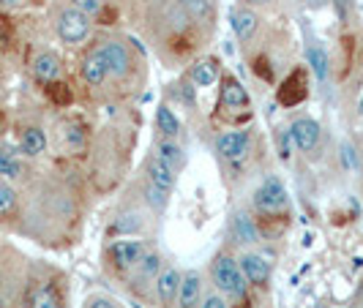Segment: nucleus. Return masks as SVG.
Returning a JSON list of instances; mask_svg holds the SVG:
<instances>
[{"label": "nucleus", "mask_w": 363, "mask_h": 308, "mask_svg": "<svg viewBox=\"0 0 363 308\" xmlns=\"http://www.w3.org/2000/svg\"><path fill=\"white\" fill-rule=\"evenodd\" d=\"M156 126L164 134V139H175L181 134V120L175 118V112L167 107V104L159 107V112H156Z\"/></svg>", "instance_id": "24"}, {"label": "nucleus", "mask_w": 363, "mask_h": 308, "mask_svg": "<svg viewBox=\"0 0 363 308\" xmlns=\"http://www.w3.org/2000/svg\"><path fill=\"white\" fill-rule=\"evenodd\" d=\"M28 0H0V6H6V8H19V6H25Z\"/></svg>", "instance_id": "34"}, {"label": "nucleus", "mask_w": 363, "mask_h": 308, "mask_svg": "<svg viewBox=\"0 0 363 308\" xmlns=\"http://www.w3.org/2000/svg\"><path fill=\"white\" fill-rule=\"evenodd\" d=\"M230 25H233V33H235L238 41H249L259 28V19L252 8L235 6V8H230Z\"/></svg>", "instance_id": "13"}, {"label": "nucleus", "mask_w": 363, "mask_h": 308, "mask_svg": "<svg viewBox=\"0 0 363 308\" xmlns=\"http://www.w3.org/2000/svg\"><path fill=\"white\" fill-rule=\"evenodd\" d=\"M0 128H3V115H0Z\"/></svg>", "instance_id": "38"}, {"label": "nucleus", "mask_w": 363, "mask_h": 308, "mask_svg": "<svg viewBox=\"0 0 363 308\" xmlns=\"http://www.w3.org/2000/svg\"><path fill=\"white\" fill-rule=\"evenodd\" d=\"M60 69H63V63L55 52H38L33 60V74L41 82H55L60 76Z\"/></svg>", "instance_id": "18"}, {"label": "nucleus", "mask_w": 363, "mask_h": 308, "mask_svg": "<svg viewBox=\"0 0 363 308\" xmlns=\"http://www.w3.org/2000/svg\"><path fill=\"white\" fill-rule=\"evenodd\" d=\"M19 210L17 191L9 186L6 178H0V218H14Z\"/></svg>", "instance_id": "26"}, {"label": "nucleus", "mask_w": 363, "mask_h": 308, "mask_svg": "<svg viewBox=\"0 0 363 308\" xmlns=\"http://www.w3.org/2000/svg\"><path fill=\"white\" fill-rule=\"evenodd\" d=\"M330 3L336 6V14H339L342 22H347V19L352 17V11H355V0H330Z\"/></svg>", "instance_id": "30"}, {"label": "nucleus", "mask_w": 363, "mask_h": 308, "mask_svg": "<svg viewBox=\"0 0 363 308\" xmlns=\"http://www.w3.org/2000/svg\"><path fill=\"white\" fill-rule=\"evenodd\" d=\"M328 3H330V0H306L309 8H323V6H328Z\"/></svg>", "instance_id": "35"}, {"label": "nucleus", "mask_w": 363, "mask_h": 308, "mask_svg": "<svg viewBox=\"0 0 363 308\" xmlns=\"http://www.w3.org/2000/svg\"><path fill=\"white\" fill-rule=\"evenodd\" d=\"M147 254V246L143 240H134V237H123V240H115L107 249L109 262L118 268V270H131L140 265V259Z\"/></svg>", "instance_id": "4"}, {"label": "nucleus", "mask_w": 363, "mask_h": 308, "mask_svg": "<svg viewBox=\"0 0 363 308\" xmlns=\"http://www.w3.org/2000/svg\"><path fill=\"white\" fill-rule=\"evenodd\" d=\"M99 55L107 63L109 76H126L131 72V55H128L126 44H121V41H104L99 47Z\"/></svg>", "instance_id": "9"}, {"label": "nucleus", "mask_w": 363, "mask_h": 308, "mask_svg": "<svg viewBox=\"0 0 363 308\" xmlns=\"http://www.w3.org/2000/svg\"><path fill=\"white\" fill-rule=\"evenodd\" d=\"M287 137H290V142L301 153H314L317 147H320V137H323V128L317 120H311V118H295L290 123V131H287Z\"/></svg>", "instance_id": "6"}, {"label": "nucleus", "mask_w": 363, "mask_h": 308, "mask_svg": "<svg viewBox=\"0 0 363 308\" xmlns=\"http://www.w3.org/2000/svg\"><path fill=\"white\" fill-rule=\"evenodd\" d=\"M200 303H202V275L197 270L183 273L175 308H200Z\"/></svg>", "instance_id": "11"}, {"label": "nucleus", "mask_w": 363, "mask_h": 308, "mask_svg": "<svg viewBox=\"0 0 363 308\" xmlns=\"http://www.w3.org/2000/svg\"><path fill=\"white\" fill-rule=\"evenodd\" d=\"M88 308H118L109 297H101V295H96V297H91L88 300Z\"/></svg>", "instance_id": "33"}, {"label": "nucleus", "mask_w": 363, "mask_h": 308, "mask_svg": "<svg viewBox=\"0 0 363 308\" xmlns=\"http://www.w3.org/2000/svg\"><path fill=\"white\" fill-rule=\"evenodd\" d=\"M145 175H147V183L159 186V188H164V191H172V186H175V169H172L169 164H164L159 156L147 159Z\"/></svg>", "instance_id": "15"}, {"label": "nucleus", "mask_w": 363, "mask_h": 308, "mask_svg": "<svg viewBox=\"0 0 363 308\" xmlns=\"http://www.w3.org/2000/svg\"><path fill=\"white\" fill-rule=\"evenodd\" d=\"M156 156H159L164 164H169L175 172H178V169H183V164H186V153H183V147L175 145L172 139H162V142H159V147H156Z\"/></svg>", "instance_id": "23"}, {"label": "nucleus", "mask_w": 363, "mask_h": 308, "mask_svg": "<svg viewBox=\"0 0 363 308\" xmlns=\"http://www.w3.org/2000/svg\"><path fill=\"white\" fill-rule=\"evenodd\" d=\"M109 76V69L107 63H104V57L99 55V50H93L82 57V79L93 85V88H99V85H104Z\"/></svg>", "instance_id": "14"}, {"label": "nucleus", "mask_w": 363, "mask_h": 308, "mask_svg": "<svg viewBox=\"0 0 363 308\" xmlns=\"http://www.w3.org/2000/svg\"><path fill=\"white\" fill-rule=\"evenodd\" d=\"M200 308H230V306H227V300L221 295H208V297H202Z\"/></svg>", "instance_id": "32"}, {"label": "nucleus", "mask_w": 363, "mask_h": 308, "mask_svg": "<svg viewBox=\"0 0 363 308\" xmlns=\"http://www.w3.org/2000/svg\"><path fill=\"white\" fill-rule=\"evenodd\" d=\"M246 3H255V6H268V3H273V0H246Z\"/></svg>", "instance_id": "36"}, {"label": "nucleus", "mask_w": 363, "mask_h": 308, "mask_svg": "<svg viewBox=\"0 0 363 308\" xmlns=\"http://www.w3.org/2000/svg\"><path fill=\"white\" fill-rule=\"evenodd\" d=\"M50 96H52L57 104H69V101H72V93L66 91V85H60V82H57V85L50 82Z\"/></svg>", "instance_id": "31"}, {"label": "nucleus", "mask_w": 363, "mask_h": 308, "mask_svg": "<svg viewBox=\"0 0 363 308\" xmlns=\"http://www.w3.org/2000/svg\"><path fill=\"white\" fill-rule=\"evenodd\" d=\"M22 172H25V166H22V161L17 159V153L0 147V178L17 181V178H22Z\"/></svg>", "instance_id": "25"}, {"label": "nucleus", "mask_w": 363, "mask_h": 308, "mask_svg": "<svg viewBox=\"0 0 363 308\" xmlns=\"http://www.w3.org/2000/svg\"><path fill=\"white\" fill-rule=\"evenodd\" d=\"M233 235L240 243H257L259 240V229H257L255 218L249 216V213H235V218H233Z\"/></svg>", "instance_id": "21"}, {"label": "nucleus", "mask_w": 363, "mask_h": 308, "mask_svg": "<svg viewBox=\"0 0 363 308\" xmlns=\"http://www.w3.org/2000/svg\"><path fill=\"white\" fill-rule=\"evenodd\" d=\"M252 98L246 88L238 82L235 76H224L221 79V96H218V107L221 109H249Z\"/></svg>", "instance_id": "12"}, {"label": "nucleus", "mask_w": 363, "mask_h": 308, "mask_svg": "<svg viewBox=\"0 0 363 308\" xmlns=\"http://www.w3.org/2000/svg\"><path fill=\"white\" fill-rule=\"evenodd\" d=\"M249 147H252V137H249V131H243V128L224 131V134L216 139V150L221 153V159H224V161H230V164L246 161Z\"/></svg>", "instance_id": "5"}, {"label": "nucleus", "mask_w": 363, "mask_h": 308, "mask_svg": "<svg viewBox=\"0 0 363 308\" xmlns=\"http://www.w3.org/2000/svg\"><path fill=\"white\" fill-rule=\"evenodd\" d=\"M290 207V197L287 188L279 178H268L259 188L255 191V210L262 216H281Z\"/></svg>", "instance_id": "3"}, {"label": "nucleus", "mask_w": 363, "mask_h": 308, "mask_svg": "<svg viewBox=\"0 0 363 308\" xmlns=\"http://www.w3.org/2000/svg\"><path fill=\"white\" fill-rule=\"evenodd\" d=\"M211 275H213V284L221 295H227L230 300H238V303H246V292H249V284L240 273V265L233 254H218L213 259V268H211Z\"/></svg>", "instance_id": "1"}, {"label": "nucleus", "mask_w": 363, "mask_h": 308, "mask_svg": "<svg viewBox=\"0 0 363 308\" xmlns=\"http://www.w3.org/2000/svg\"><path fill=\"white\" fill-rule=\"evenodd\" d=\"M169 191H164V188H159V186H153V183H147L145 186V202L156 210V213H162L164 207H167V202H169V197H167Z\"/></svg>", "instance_id": "28"}, {"label": "nucleus", "mask_w": 363, "mask_h": 308, "mask_svg": "<svg viewBox=\"0 0 363 308\" xmlns=\"http://www.w3.org/2000/svg\"><path fill=\"white\" fill-rule=\"evenodd\" d=\"M218 79H221V66L216 57H205L191 69V82L200 88H213Z\"/></svg>", "instance_id": "17"}, {"label": "nucleus", "mask_w": 363, "mask_h": 308, "mask_svg": "<svg viewBox=\"0 0 363 308\" xmlns=\"http://www.w3.org/2000/svg\"><path fill=\"white\" fill-rule=\"evenodd\" d=\"M358 115L363 118V91H361V98H358Z\"/></svg>", "instance_id": "37"}, {"label": "nucleus", "mask_w": 363, "mask_h": 308, "mask_svg": "<svg viewBox=\"0 0 363 308\" xmlns=\"http://www.w3.org/2000/svg\"><path fill=\"white\" fill-rule=\"evenodd\" d=\"M181 278L183 273L178 268H162V273L156 275V281H153V287H156V300H159V306L162 308H172L175 306V300H178V290H181Z\"/></svg>", "instance_id": "7"}, {"label": "nucleus", "mask_w": 363, "mask_h": 308, "mask_svg": "<svg viewBox=\"0 0 363 308\" xmlns=\"http://www.w3.org/2000/svg\"><path fill=\"white\" fill-rule=\"evenodd\" d=\"M309 63H311L314 76H317L320 82H328V72H330V66H328V52L320 47V44L309 50Z\"/></svg>", "instance_id": "27"}, {"label": "nucleus", "mask_w": 363, "mask_h": 308, "mask_svg": "<svg viewBox=\"0 0 363 308\" xmlns=\"http://www.w3.org/2000/svg\"><path fill=\"white\" fill-rule=\"evenodd\" d=\"M183 17L200 25H213V3L211 0H178Z\"/></svg>", "instance_id": "19"}, {"label": "nucleus", "mask_w": 363, "mask_h": 308, "mask_svg": "<svg viewBox=\"0 0 363 308\" xmlns=\"http://www.w3.org/2000/svg\"><path fill=\"white\" fill-rule=\"evenodd\" d=\"M55 30H57V38L63 41V44H85L88 38H91V30H93V22L88 14H82V11H77V8H63L57 19H55Z\"/></svg>", "instance_id": "2"}, {"label": "nucleus", "mask_w": 363, "mask_h": 308, "mask_svg": "<svg viewBox=\"0 0 363 308\" xmlns=\"http://www.w3.org/2000/svg\"><path fill=\"white\" fill-rule=\"evenodd\" d=\"M72 6L77 8V11L88 14V17H99V14H101V8H104V3H101V0H72Z\"/></svg>", "instance_id": "29"}, {"label": "nucleus", "mask_w": 363, "mask_h": 308, "mask_svg": "<svg viewBox=\"0 0 363 308\" xmlns=\"http://www.w3.org/2000/svg\"><path fill=\"white\" fill-rule=\"evenodd\" d=\"M162 268H164L162 256L156 254V251H147V254L140 259V265H137L134 284H147V281H156V275L162 273Z\"/></svg>", "instance_id": "20"}, {"label": "nucleus", "mask_w": 363, "mask_h": 308, "mask_svg": "<svg viewBox=\"0 0 363 308\" xmlns=\"http://www.w3.org/2000/svg\"><path fill=\"white\" fill-rule=\"evenodd\" d=\"M30 308H60V295L52 284H38L30 292V300H28Z\"/></svg>", "instance_id": "22"}, {"label": "nucleus", "mask_w": 363, "mask_h": 308, "mask_svg": "<svg viewBox=\"0 0 363 308\" xmlns=\"http://www.w3.org/2000/svg\"><path fill=\"white\" fill-rule=\"evenodd\" d=\"M19 150H22V156H28V159L41 156V153L47 150V134H44V128H38V126L22 128V134H19Z\"/></svg>", "instance_id": "16"}, {"label": "nucleus", "mask_w": 363, "mask_h": 308, "mask_svg": "<svg viewBox=\"0 0 363 308\" xmlns=\"http://www.w3.org/2000/svg\"><path fill=\"white\" fill-rule=\"evenodd\" d=\"M306 93H309L306 72L298 69V72H292L290 76L281 82V88H279V101H281L284 107H295V104H301V101L306 98Z\"/></svg>", "instance_id": "10"}, {"label": "nucleus", "mask_w": 363, "mask_h": 308, "mask_svg": "<svg viewBox=\"0 0 363 308\" xmlns=\"http://www.w3.org/2000/svg\"><path fill=\"white\" fill-rule=\"evenodd\" d=\"M238 265H240V273H243L249 287H265L271 281V265H268L265 256L255 254V251H246L238 259Z\"/></svg>", "instance_id": "8"}]
</instances>
